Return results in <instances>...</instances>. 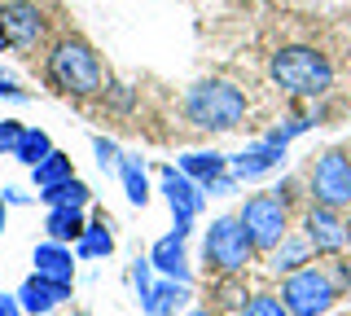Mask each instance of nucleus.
<instances>
[{
    "label": "nucleus",
    "mask_w": 351,
    "mask_h": 316,
    "mask_svg": "<svg viewBox=\"0 0 351 316\" xmlns=\"http://www.w3.org/2000/svg\"><path fill=\"white\" fill-rule=\"evenodd\" d=\"M268 75L281 93L299 97V101H316L334 88V66H329L325 53H316L312 45H285L272 53Z\"/></svg>",
    "instance_id": "1"
},
{
    "label": "nucleus",
    "mask_w": 351,
    "mask_h": 316,
    "mask_svg": "<svg viewBox=\"0 0 351 316\" xmlns=\"http://www.w3.org/2000/svg\"><path fill=\"white\" fill-rule=\"evenodd\" d=\"M44 71H49V84L66 97H97L106 88L101 58L93 53V45H84V40H75V36H66L49 49Z\"/></svg>",
    "instance_id": "2"
},
{
    "label": "nucleus",
    "mask_w": 351,
    "mask_h": 316,
    "mask_svg": "<svg viewBox=\"0 0 351 316\" xmlns=\"http://www.w3.org/2000/svg\"><path fill=\"white\" fill-rule=\"evenodd\" d=\"M184 114L202 132H233L246 119V93L228 80H202L184 93Z\"/></svg>",
    "instance_id": "3"
},
{
    "label": "nucleus",
    "mask_w": 351,
    "mask_h": 316,
    "mask_svg": "<svg viewBox=\"0 0 351 316\" xmlns=\"http://www.w3.org/2000/svg\"><path fill=\"white\" fill-rule=\"evenodd\" d=\"M202 255H206V264H211V272H219V277H241V272L250 268L255 246H250V237H246V228H241L237 215H219V220H211V228H206Z\"/></svg>",
    "instance_id": "4"
},
{
    "label": "nucleus",
    "mask_w": 351,
    "mask_h": 316,
    "mask_svg": "<svg viewBox=\"0 0 351 316\" xmlns=\"http://www.w3.org/2000/svg\"><path fill=\"white\" fill-rule=\"evenodd\" d=\"M338 299H343V294H338L329 268H316V264L290 272V277L281 281V303H285L290 316H325Z\"/></svg>",
    "instance_id": "5"
},
{
    "label": "nucleus",
    "mask_w": 351,
    "mask_h": 316,
    "mask_svg": "<svg viewBox=\"0 0 351 316\" xmlns=\"http://www.w3.org/2000/svg\"><path fill=\"white\" fill-rule=\"evenodd\" d=\"M237 220L246 228L250 246L272 250L285 233H290V202H281L277 193H255V198H246V206L237 211Z\"/></svg>",
    "instance_id": "6"
},
{
    "label": "nucleus",
    "mask_w": 351,
    "mask_h": 316,
    "mask_svg": "<svg viewBox=\"0 0 351 316\" xmlns=\"http://www.w3.org/2000/svg\"><path fill=\"white\" fill-rule=\"evenodd\" d=\"M307 189H312V202L347 211L351 206V158H347V149H325L312 162V171H307Z\"/></svg>",
    "instance_id": "7"
},
{
    "label": "nucleus",
    "mask_w": 351,
    "mask_h": 316,
    "mask_svg": "<svg viewBox=\"0 0 351 316\" xmlns=\"http://www.w3.org/2000/svg\"><path fill=\"white\" fill-rule=\"evenodd\" d=\"M44 14L31 0H9V5H0V45L14 49V53H27L36 49L44 40Z\"/></svg>",
    "instance_id": "8"
},
{
    "label": "nucleus",
    "mask_w": 351,
    "mask_h": 316,
    "mask_svg": "<svg viewBox=\"0 0 351 316\" xmlns=\"http://www.w3.org/2000/svg\"><path fill=\"white\" fill-rule=\"evenodd\" d=\"M303 237L312 242L316 255H343V250H347V220H343V211L312 202L303 211Z\"/></svg>",
    "instance_id": "9"
},
{
    "label": "nucleus",
    "mask_w": 351,
    "mask_h": 316,
    "mask_svg": "<svg viewBox=\"0 0 351 316\" xmlns=\"http://www.w3.org/2000/svg\"><path fill=\"white\" fill-rule=\"evenodd\" d=\"M162 193H167V206L176 215V228H189L206 206V189L197 180H189L180 167H162Z\"/></svg>",
    "instance_id": "10"
},
{
    "label": "nucleus",
    "mask_w": 351,
    "mask_h": 316,
    "mask_svg": "<svg viewBox=\"0 0 351 316\" xmlns=\"http://www.w3.org/2000/svg\"><path fill=\"white\" fill-rule=\"evenodd\" d=\"M285 162V145H277V141H255L250 149H241L237 158H228V167H233V176L237 180H259V176H268V171H277Z\"/></svg>",
    "instance_id": "11"
},
{
    "label": "nucleus",
    "mask_w": 351,
    "mask_h": 316,
    "mask_svg": "<svg viewBox=\"0 0 351 316\" xmlns=\"http://www.w3.org/2000/svg\"><path fill=\"white\" fill-rule=\"evenodd\" d=\"M66 299H71V286H66V281H49V277H40V272H31V277L22 281V290H18L22 312H31V316L53 312Z\"/></svg>",
    "instance_id": "12"
},
{
    "label": "nucleus",
    "mask_w": 351,
    "mask_h": 316,
    "mask_svg": "<svg viewBox=\"0 0 351 316\" xmlns=\"http://www.w3.org/2000/svg\"><path fill=\"white\" fill-rule=\"evenodd\" d=\"M184 237H189V228H171L167 237H158V242H154V250H149L154 272L176 277V281H189V255H184Z\"/></svg>",
    "instance_id": "13"
},
{
    "label": "nucleus",
    "mask_w": 351,
    "mask_h": 316,
    "mask_svg": "<svg viewBox=\"0 0 351 316\" xmlns=\"http://www.w3.org/2000/svg\"><path fill=\"white\" fill-rule=\"evenodd\" d=\"M31 264H36L40 277L75 286V259H71V246H66V242H53V237H49V242H40L36 255H31Z\"/></svg>",
    "instance_id": "14"
},
{
    "label": "nucleus",
    "mask_w": 351,
    "mask_h": 316,
    "mask_svg": "<svg viewBox=\"0 0 351 316\" xmlns=\"http://www.w3.org/2000/svg\"><path fill=\"white\" fill-rule=\"evenodd\" d=\"M184 303H189V281L162 277L158 286H154L145 299H141V308H145V316H176Z\"/></svg>",
    "instance_id": "15"
},
{
    "label": "nucleus",
    "mask_w": 351,
    "mask_h": 316,
    "mask_svg": "<svg viewBox=\"0 0 351 316\" xmlns=\"http://www.w3.org/2000/svg\"><path fill=\"white\" fill-rule=\"evenodd\" d=\"M268 255H272V272H277V277H290V272H299V268L312 264V242H307V237H290V233H285Z\"/></svg>",
    "instance_id": "16"
},
{
    "label": "nucleus",
    "mask_w": 351,
    "mask_h": 316,
    "mask_svg": "<svg viewBox=\"0 0 351 316\" xmlns=\"http://www.w3.org/2000/svg\"><path fill=\"white\" fill-rule=\"evenodd\" d=\"M88 228L84 220V206H49V220H44V233L53 237V242H80V233Z\"/></svg>",
    "instance_id": "17"
},
{
    "label": "nucleus",
    "mask_w": 351,
    "mask_h": 316,
    "mask_svg": "<svg viewBox=\"0 0 351 316\" xmlns=\"http://www.w3.org/2000/svg\"><path fill=\"white\" fill-rule=\"evenodd\" d=\"M180 171L206 189L211 180H219V176L228 171V158H224V154H215V149H193V154H184V158H180Z\"/></svg>",
    "instance_id": "18"
},
{
    "label": "nucleus",
    "mask_w": 351,
    "mask_h": 316,
    "mask_svg": "<svg viewBox=\"0 0 351 316\" xmlns=\"http://www.w3.org/2000/svg\"><path fill=\"white\" fill-rule=\"evenodd\" d=\"M75 176V167H71V154H62V149H53L44 162H36L31 167V180H36V189L44 193V189H58V184H66Z\"/></svg>",
    "instance_id": "19"
},
{
    "label": "nucleus",
    "mask_w": 351,
    "mask_h": 316,
    "mask_svg": "<svg viewBox=\"0 0 351 316\" xmlns=\"http://www.w3.org/2000/svg\"><path fill=\"white\" fill-rule=\"evenodd\" d=\"M110 250H114V233L106 228V220H88V228L80 233V242H75V255L80 259H106Z\"/></svg>",
    "instance_id": "20"
},
{
    "label": "nucleus",
    "mask_w": 351,
    "mask_h": 316,
    "mask_svg": "<svg viewBox=\"0 0 351 316\" xmlns=\"http://www.w3.org/2000/svg\"><path fill=\"white\" fill-rule=\"evenodd\" d=\"M53 154V141L44 127H22V136H18V145H14V158L22 162V167H36V162H44Z\"/></svg>",
    "instance_id": "21"
},
{
    "label": "nucleus",
    "mask_w": 351,
    "mask_h": 316,
    "mask_svg": "<svg viewBox=\"0 0 351 316\" xmlns=\"http://www.w3.org/2000/svg\"><path fill=\"white\" fill-rule=\"evenodd\" d=\"M40 198L49 202V206H88V202H93V189H88L84 180L71 176L66 184H58V189H44Z\"/></svg>",
    "instance_id": "22"
},
{
    "label": "nucleus",
    "mask_w": 351,
    "mask_h": 316,
    "mask_svg": "<svg viewBox=\"0 0 351 316\" xmlns=\"http://www.w3.org/2000/svg\"><path fill=\"white\" fill-rule=\"evenodd\" d=\"M119 176H123V189H128V198L136 202V206L149 202V180H145V167H141L136 158H123V162H119Z\"/></svg>",
    "instance_id": "23"
},
{
    "label": "nucleus",
    "mask_w": 351,
    "mask_h": 316,
    "mask_svg": "<svg viewBox=\"0 0 351 316\" xmlns=\"http://www.w3.org/2000/svg\"><path fill=\"white\" fill-rule=\"evenodd\" d=\"M237 316H290V312H285L281 294H250Z\"/></svg>",
    "instance_id": "24"
},
{
    "label": "nucleus",
    "mask_w": 351,
    "mask_h": 316,
    "mask_svg": "<svg viewBox=\"0 0 351 316\" xmlns=\"http://www.w3.org/2000/svg\"><path fill=\"white\" fill-rule=\"evenodd\" d=\"M307 127H312V119L294 114V119H285L281 127H272V132H268V141H277V145H290V141H294V136H303Z\"/></svg>",
    "instance_id": "25"
},
{
    "label": "nucleus",
    "mask_w": 351,
    "mask_h": 316,
    "mask_svg": "<svg viewBox=\"0 0 351 316\" xmlns=\"http://www.w3.org/2000/svg\"><path fill=\"white\" fill-rule=\"evenodd\" d=\"M93 149H97V167H101V171H119V162H123V154H119V145H114V141L97 136V141H93Z\"/></svg>",
    "instance_id": "26"
},
{
    "label": "nucleus",
    "mask_w": 351,
    "mask_h": 316,
    "mask_svg": "<svg viewBox=\"0 0 351 316\" xmlns=\"http://www.w3.org/2000/svg\"><path fill=\"white\" fill-rule=\"evenodd\" d=\"M149 272H154V264H149V259H136V264H132V286H136V299H145V294L154 290Z\"/></svg>",
    "instance_id": "27"
},
{
    "label": "nucleus",
    "mask_w": 351,
    "mask_h": 316,
    "mask_svg": "<svg viewBox=\"0 0 351 316\" xmlns=\"http://www.w3.org/2000/svg\"><path fill=\"white\" fill-rule=\"evenodd\" d=\"M18 136H22V123H18V119H0V154H14Z\"/></svg>",
    "instance_id": "28"
},
{
    "label": "nucleus",
    "mask_w": 351,
    "mask_h": 316,
    "mask_svg": "<svg viewBox=\"0 0 351 316\" xmlns=\"http://www.w3.org/2000/svg\"><path fill=\"white\" fill-rule=\"evenodd\" d=\"M329 277H334L338 294H351V264H347V259H338V264H329Z\"/></svg>",
    "instance_id": "29"
},
{
    "label": "nucleus",
    "mask_w": 351,
    "mask_h": 316,
    "mask_svg": "<svg viewBox=\"0 0 351 316\" xmlns=\"http://www.w3.org/2000/svg\"><path fill=\"white\" fill-rule=\"evenodd\" d=\"M0 97H9V101H31V93H27V88H18L14 75H5V71H0Z\"/></svg>",
    "instance_id": "30"
},
{
    "label": "nucleus",
    "mask_w": 351,
    "mask_h": 316,
    "mask_svg": "<svg viewBox=\"0 0 351 316\" xmlns=\"http://www.w3.org/2000/svg\"><path fill=\"white\" fill-rule=\"evenodd\" d=\"M0 316H22L18 294H0Z\"/></svg>",
    "instance_id": "31"
},
{
    "label": "nucleus",
    "mask_w": 351,
    "mask_h": 316,
    "mask_svg": "<svg viewBox=\"0 0 351 316\" xmlns=\"http://www.w3.org/2000/svg\"><path fill=\"white\" fill-rule=\"evenodd\" d=\"M0 198H5V202H27V193H22V189H5Z\"/></svg>",
    "instance_id": "32"
},
{
    "label": "nucleus",
    "mask_w": 351,
    "mask_h": 316,
    "mask_svg": "<svg viewBox=\"0 0 351 316\" xmlns=\"http://www.w3.org/2000/svg\"><path fill=\"white\" fill-rule=\"evenodd\" d=\"M5 206H9V202H5V198H0V233H5Z\"/></svg>",
    "instance_id": "33"
},
{
    "label": "nucleus",
    "mask_w": 351,
    "mask_h": 316,
    "mask_svg": "<svg viewBox=\"0 0 351 316\" xmlns=\"http://www.w3.org/2000/svg\"><path fill=\"white\" fill-rule=\"evenodd\" d=\"M184 316H215V312H206V308H193V312H184Z\"/></svg>",
    "instance_id": "34"
},
{
    "label": "nucleus",
    "mask_w": 351,
    "mask_h": 316,
    "mask_svg": "<svg viewBox=\"0 0 351 316\" xmlns=\"http://www.w3.org/2000/svg\"><path fill=\"white\" fill-rule=\"evenodd\" d=\"M347 242H351V220H347Z\"/></svg>",
    "instance_id": "35"
},
{
    "label": "nucleus",
    "mask_w": 351,
    "mask_h": 316,
    "mask_svg": "<svg viewBox=\"0 0 351 316\" xmlns=\"http://www.w3.org/2000/svg\"><path fill=\"white\" fill-rule=\"evenodd\" d=\"M347 158H351V149H347Z\"/></svg>",
    "instance_id": "36"
}]
</instances>
